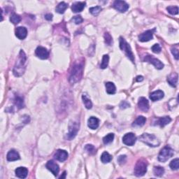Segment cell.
<instances>
[{
  "mask_svg": "<svg viewBox=\"0 0 179 179\" xmlns=\"http://www.w3.org/2000/svg\"><path fill=\"white\" fill-rule=\"evenodd\" d=\"M35 54L41 60H46L49 57V52L46 48L39 46L35 51Z\"/></svg>",
  "mask_w": 179,
  "mask_h": 179,
  "instance_id": "12",
  "label": "cell"
},
{
  "mask_svg": "<svg viewBox=\"0 0 179 179\" xmlns=\"http://www.w3.org/2000/svg\"><path fill=\"white\" fill-rule=\"evenodd\" d=\"M16 36L19 39H25L27 35V30L25 27H18L16 29Z\"/></svg>",
  "mask_w": 179,
  "mask_h": 179,
  "instance_id": "15",
  "label": "cell"
},
{
  "mask_svg": "<svg viewBox=\"0 0 179 179\" xmlns=\"http://www.w3.org/2000/svg\"><path fill=\"white\" fill-rule=\"evenodd\" d=\"M178 73H172L167 77V82L169 83V84L171 86L176 87L177 86V83H178Z\"/></svg>",
  "mask_w": 179,
  "mask_h": 179,
  "instance_id": "19",
  "label": "cell"
},
{
  "mask_svg": "<svg viewBox=\"0 0 179 179\" xmlns=\"http://www.w3.org/2000/svg\"><path fill=\"white\" fill-rule=\"evenodd\" d=\"M66 171H64V172L63 173V175H62V176H61L60 177V178H66Z\"/></svg>",
  "mask_w": 179,
  "mask_h": 179,
  "instance_id": "46",
  "label": "cell"
},
{
  "mask_svg": "<svg viewBox=\"0 0 179 179\" xmlns=\"http://www.w3.org/2000/svg\"><path fill=\"white\" fill-rule=\"evenodd\" d=\"M120 48H121L122 51H124L127 58L130 59L132 62H134V56L132 51V49H131L130 46L125 41V39H123V37L120 38Z\"/></svg>",
  "mask_w": 179,
  "mask_h": 179,
  "instance_id": "5",
  "label": "cell"
},
{
  "mask_svg": "<svg viewBox=\"0 0 179 179\" xmlns=\"http://www.w3.org/2000/svg\"><path fill=\"white\" fill-rule=\"evenodd\" d=\"M72 20L74 21V23L78 25V24H81V23H82L83 20V18L81 16H74V17L72 18Z\"/></svg>",
  "mask_w": 179,
  "mask_h": 179,
  "instance_id": "41",
  "label": "cell"
},
{
  "mask_svg": "<svg viewBox=\"0 0 179 179\" xmlns=\"http://www.w3.org/2000/svg\"><path fill=\"white\" fill-rule=\"evenodd\" d=\"M85 150L89 153L90 155H94L96 153V149L95 146L93 145H90V144L86 145V147H85Z\"/></svg>",
  "mask_w": 179,
  "mask_h": 179,
  "instance_id": "36",
  "label": "cell"
},
{
  "mask_svg": "<svg viewBox=\"0 0 179 179\" xmlns=\"http://www.w3.org/2000/svg\"><path fill=\"white\" fill-rule=\"evenodd\" d=\"M108 62H109V57H108V55H104V56H103L102 62H101L100 64L101 69H106L108 65Z\"/></svg>",
  "mask_w": 179,
  "mask_h": 179,
  "instance_id": "29",
  "label": "cell"
},
{
  "mask_svg": "<svg viewBox=\"0 0 179 179\" xmlns=\"http://www.w3.org/2000/svg\"><path fill=\"white\" fill-rule=\"evenodd\" d=\"M126 160H127L126 155H121L118 157V162H119L120 165H123V164H125V162H126Z\"/></svg>",
  "mask_w": 179,
  "mask_h": 179,
  "instance_id": "42",
  "label": "cell"
},
{
  "mask_svg": "<svg viewBox=\"0 0 179 179\" xmlns=\"http://www.w3.org/2000/svg\"><path fill=\"white\" fill-rule=\"evenodd\" d=\"M113 7L116 10L118 11L121 13H125L129 9V5L124 1L117 0V1H114Z\"/></svg>",
  "mask_w": 179,
  "mask_h": 179,
  "instance_id": "10",
  "label": "cell"
},
{
  "mask_svg": "<svg viewBox=\"0 0 179 179\" xmlns=\"http://www.w3.org/2000/svg\"><path fill=\"white\" fill-rule=\"evenodd\" d=\"M153 32L151 30H147L142 33L139 36V41L141 42H146L153 39Z\"/></svg>",
  "mask_w": 179,
  "mask_h": 179,
  "instance_id": "16",
  "label": "cell"
},
{
  "mask_svg": "<svg viewBox=\"0 0 179 179\" xmlns=\"http://www.w3.org/2000/svg\"><path fill=\"white\" fill-rule=\"evenodd\" d=\"M106 93L108 94V95H113V94L116 93V88L113 83L111 82H108L106 83Z\"/></svg>",
  "mask_w": 179,
  "mask_h": 179,
  "instance_id": "24",
  "label": "cell"
},
{
  "mask_svg": "<svg viewBox=\"0 0 179 179\" xmlns=\"http://www.w3.org/2000/svg\"><path fill=\"white\" fill-rule=\"evenodd\" d=\"M145 121H146V118L143 116H140L139 117L136 118V119L134 121V123H133L132 126L133 127H141L143 125H144L145 123Z\"/></svg>",
  "mask_w": 179,
  "mask_h": 179,
  "instance_id": "23",
  "label": "cell"
},
{
  "mask_svg": "<svg viewBox=\"0 0 179 179\" xmlns=\"http://www.w3.org/2000/svg\"><path fill=\"white\" fill-rule=\"evenodd\" d=\"M82 99H83V104L86 108L90 109V108L93 107V103H92L91 100L88 98V97L86 95V94H83V95H82Z\"/></svg>",
  "mask_w": 179,
  "mask_h": 179,
  "instance_id": "27",
  "label": "cell"
},
{
  "mask_svg": "<svg viewBox=\"0 0 179 179\" xmlns=\"http://www.w3.org/2000/svg\"><path fill=\"white\" fill-rule=\"evenodd\" d=\"M10 21L13 24H18L21 21V17L19 15H17L16 14H13L10 17Z\"/></svg>",
  "mask_w": 179,
  "mask_h": 179,
  "instance_id": "31",
  "label": "cell"
},
{
  "mask_svg": "<svg viewBox=\"0 0 179 179\" xmlns=\"http://www.w3.org/2000/svg\"><path fill=\"white\" fill-rule=\"evenodd\" d=\"M153 173L157 176H162L165 173V169L162 167H155L153 169Z\"/></svg>",
  "mask_w": 179,
  "mask_h": 179,
  "instance_id": "30",
  "label": "cell"
},
{
  "mask_svg": "<svg viewBox=\"0 0 179 179\" xmlns=\"http://www.w3.org/2000/svg\"><path fill=\"white\" fill-rule=\"evenodd\" d=\"M167 10L171 15H176L178 14V6H169L167 8Z\"/></svg>",
  "mask_w": 179,
  "mask_h": 179,
  "instance_id": "38",
  "label": "cell"
},
{
  "mask_svg": "<svg viewBox=\"0 0 179 179\" xmlns=\"http://www.w3.org/2000/svg\"><path fill=\"white\" fill-rule=\"evenodd\" d=\"M148 163L144 159L138 160L134 167V175L137 177L143 176L147 171Z\"/></svg>",
  "mask_w": 179,
  "mask_h": 179,
  "instance_id": "4",
  "label": "cell"
},
{
  "mask_svg": "<svg viewBox=\"0 0 179 179\" xmlns=\"http://www.w3.org/2000/svg\"><path fill=\"white\" fill-rule=\"evenodd\" d=\"M113 139L114 134H112V133H110V134H107L106 136H104V139H103V142H104V144H109V143L113 141Z\"/></svg>",
  "mask_w": 179,
  "mask_h": 179,
  "instance_id": "32",
  "label": "cell"
},
{
  "mask_svg": "<svg viewBox=\"0 0 179 179\" xmlns=\"http://www.w3.org/2000/svg\"><path fill=\"white\" fill-rule=\"evenodd\" d=\"M101 10H102V9H101V6H97L92 7V8H90L89 11H90V14H91L92 15H93V16H96L101 12Z\"/></svg>",
  "mask_w": 179,
  "mask_h": 179,
  "instance_id": "34",
  "label": "cell"
},
{
  "mask_svg": "<svg viewBox=\"0 0 179 179\" xmlns=\"http://www.w3.org/2000/svg\"><path fill=\"white\" fill-rule=\"evenodd\" d=\"M169 167L172 170H178L179 168V159L176 158L171 162Z\"/></svg>",
  "mask_w": 179,
  "mask_h": 179,
  "instance_id": "33",
  "label": "cell"
},
{
  "mask_svg": "<svg viewBox=\"0 0 179 179\" xmlns=\"http://www.w3.org/2000/svg\"><path fill=\"white\" fill-rule=\"evenodd\" d=\"M104 39H105V43H106L107 45L111 46V45L112 42H113V40H112V36L109 33L106 32L104 34Z\"/></svg>",
  "mask_w": 179,
  "mask_h": 179,
  "instance_id": "37",
  "label": "cell"
},
{
  "mask_svg": "<svg viewBox=\"0 0 179 179\" xmlns=\"http://www.w3.org/2000/svg\"><path fill=\"white\" fill-rule=\"evenodd\" d=\"M111 160H112V156L109 153L107 152H104L102 153V155H101V160L103 163L104 164L108 163V162L111 161Z\"/></svg>",
  "mask_w": 179,
  "mask_h": 179,
  "instance_id": "28",
  "label": "cell"
},
{
  "mask_svg": "<svg viewBox=\"0 0 179 179\" xmlns=\"http://www.w3.org/2000/svg\"><path fill=\"white\" fill-rule=\"evenodd\" d=\"M46 167V168L49 171H51V172H52L54 176H58L59 171H60V167H59L58 165L56 162H55L53 160H50V161L47 162Z\"/></svg>",
  "mask_w": 179,
  "mask_h": 179,
  "instance_id": "11",
  "label": "cell"
},
{
  "mask_svg": "<svg viewBox=\"0 0 179 179\" xmlns=\"http://www.w3.org/2000/svg\"><path fill=\"white\" fill-rule=\"evenodd\" d=\"M88 125L92 130H96L99 125V120L95 117H90L88 120Z\"/></svg>",
  "mask_w": 179,
  "mask_h": 179,
  "instance_id": "22",
  "label": "cell"
},
{
  "mask_svg": "<svg viewBox=\"0 0 179 179\" xmlns=\"http://www.w3.org/2000/svg\"><path fill=\"white\" fill-rule=\"evenodd\" d=\"M143 60H144L145 62H149V63L153 64V65L155 66L156 69H163L164 67V64L162 63L161 61L158 60V59L154 58V57H153L152 55H148L147 56L145 57Z\"/></svg>",
  "mask_w": 179,
  "mask_h": 179,
  "instance_id": "8",
  "label": "cell"
},
{
  "mask_svg": "<svg viewBox=\"0 0 179 179\" xmlns=\"http://www.w3.org/2000/svg\"><path fill=\"white\" fill-rule=\"evenodd\" d=\"M120 106H121V108H126L130 107V104H129L127 102H126V101H123V102L121 104V105H120Z\"/></svg>",
  "mask_w": 179,
  "mask_h": 179,
  "instance_id": "43",
  "label": "cell"
},
{
  "mask_svg": "<svg viewBox=\"0 0 179 179\" xmlns=\"http://www.w3.org/2000/svg\"><path fill=\"white\" fill-rule=\"evenodd\" d=\"M139 140L150 147H158L160 144L159 139L153 134L145 133L139 136Z\"/></svg>",
  "mask_w": 179,
  "mask_h": 179,
  "instance_id": "3",
  "label": "cell"
},
{
  "mask_svg": "<svg viewBox=\"0 0 179 179\" xmlns=\"http://www.w3.org/2000/svg\"><path fill=\"white\" fill-rule=\"evenodd\" d=\"M173 153L174 152H173V149L167 145V146L164 147L160 152L159 155H158V160L161 162H167L169 158H171L173 155Z\"/></svg>",
  "mask_w": 179,
  "mask_h": 179,
  "instance_id": "6",
  "label": "cell"
},
{
  "mask_svg": "<svg viewBox=\"0 0 179 179\" xmlns=\"http://www.w3.org/2000/svg\"><path fill=\"white\" fill-rule=\"evenodd\" d=\"M136 141V137L135 134H133V133H127V134H125V136L123 137V143L127 145H134L135 142Z\"/></svg>",
  "mask_w": 179,
  "mask_h": 179,
  "instance_id": "9",
  "label": "cell"
},
{
  "mask_svg": "<svg viewBox=\"0 0 179 179\" xmlns=\"http://www.w3.org/2000/svg\"><path fill=\"white\" fill-rule=\"evenodd\" d=\"M15 104H16V106L18 108H22L24 107V103H23V99L21 97H16L15 99Z\"/></svg>",
  "mask_w": 179,
  "mask_h": 179,
  "instance_id": "35",
  "label": "cell"
},
{
  "mask_svg": "<svg viewBox=\"0 0 179 179\" xmlns=\"http://www.w3.org/2000/svg\"><path fill=\"white\" fill-rule=\"evenodd\" d=\"M15 172H16V176L20 178H25L28 174V170H27V168L23 167H18L15 171Z\"/></svg>",
  "mask_w": 179,
  "mask_h": 179,
  "instance_id": "17",
  "label": "cell"
},
{
  "mask_svg": "<svg viewBox=\"0 0 179 179\" xmlns=\"http://www.w3.org/2000/svg\"><path fill=\"white\" fill-rule=\"evenodd\" d=\"M79 130V124L78 123L73 122L70 123L69 126V133L66 135V138L69 140H71L76 136Z\"/></svg>",
  "mask_w": 179,
  "mask_h": 179,
  "instance_id": "7",
  "label": "cell"
},
{
  "mask_svg": "<svg viewBox=\"0 0 179 179\" xmlns=\"http://www.w3.org/2000/svg\"><path fill=\"white\" fill-rule=\"evenodd\" d=\"M151 49H152V51L154 53H160L161 52V47H160L159 44H155V45H153L152 48H151Z\"/></svg>",
  "mask_w": 179,
  "mask_h": 179,
  "instance_id": "40",
  "label": "cell"
},
{
  "mask_svg": "<svg viewBox=\"0 0 179 179\" xmlns=\"http://www.w3.org/2000/svg\"><path fill=\"white\" fill-rule=\"evenodd\" d=\"M86 6V3L81 2V1H77V2L73 3L71 6V10L74 13L81 12L83 10Z\"/></svg>",
  "mask_w": 179,
  "mask_h": 179,
  "instance_id": "21",
  "label": "cell"
},
{
  "mask_svg": "<svg viewBox=\"0 0 179 179\" xmlns=\"http://www.w3.org/2000/svg\"><path fill=\"white\" fill-rule=\"evenodd\" d=\"M138 106L142 111L147 112L149 109L148 101L145 97H140L139 102H138Z\"/></svg>",
  "mask_w": 179,
  "mask_h": 179,
  "instance_id": "14",
  "label": "cell"
},
{
  "mask_svg": "<svg viewBox=\"0 0 179 179\" xmlns=\"http://www.w3.org/2000/svg\"><path fill=\"white\" fill-rule=\"evenodd\" d=\"M6 158L8 161L14 162L20 160V155L18 154L17 151H16L15 150H11L8 153V154H7Z\"/></svg>",
  "mask_w": 179,
  "mask_h": 179,
  "instance_id": "20",
  "label": "cell"
},
{
  "mask_svg": "<svg viewBox=\"0 0 179 179\" xmlns=\"http://www.w3.org/2000/svg\"><path fill=\"white\" fill-rule=\"evenodd\" d=\"M171 121V119L169 116H165V117L161 118H160L159 120H158V124L159 125L160 127H165V125H167L169 124V123H170Z\"/></svg>",
  "mask_w": 179,
  "mask_h": 179,
  "instance_id": "26",
  "label": "cell"
},
{
  "mask_svg": "<svg viewBox=\"0 0 179 179\" xmlns=\"http://www.w3.org/2000/svg\"><path fill=\"white\" fill-rule=\"evenodd\" d=\"M171 53H172V54L173 55V56H174V58H176V60H178L179 53H178V46H173L172 48H171Z\"/></svg>",
  "mask_w": 179,
  "mask_h": 179,
  "instance_id": "39",
  "label": "cell"
},
{
  "mask_svg": "<svg viewBox=\"0 0 179 179\" xmlns=\"http://www.w3.org/2000/svg\"><path fill=\"white\" fill-rule=\"evenodd\" d=\"M45 18L47 20H51L53 19V15L51 14H48L45 15Z\"/></svg>",
  "mask_w": 179,
  "mask_h": 179,
  "instance_id": "44",
  "label": "cell"
},
{
  "mask_svg": "<svg viewBox=\"0 0 179 179\" xmlns=\"http://www.w3.org/2000/svg\"><path fill=\"white\" fill-rule=\"evenodd\" d=\"M26 61L27 57L26 55L23 50L20 51L19 55H18V58L16 61V64H15L14 70H13V73L16 76L19 77L23 75L24 72L25 71V66H26Z\"/></svg>",
  "mask_w": 179,
  "mask_h": 179,
  "instance_id": "1",
  "label": "cell"
},
{
  "mask_svg": "<svg viewBox=\"0 0 179 179\" xmlns=\"http://www.w3.org/2000/svg\"><path fill=\"white\" fill-rule=\"evenodd\" d=\"M68 8V4L65 2H64V1H62V2H60L59 4L57 6L56 9H55V11H56V12H58V14H64V11H66V9Z\"/></svg>",
  "mask_w": 179,
  "mask_h": 179,
  "instance_id": "25",
  "label": "cell"
},
{
  "mask_svg": "<svg viewBox=\"0 0 179 179\" xmlns=\"http://www.w3.org/2000/svg\"><path fill=\"white\" fill-rule=\"evenodd\" d=\"M83 73V66L82 64H76L71 69L69 81L71 84H74L78 82L82 78Z\"/></svg>",
  "mask_w": 179,
  "mask_h": 179,
  "instance_id": "2",
  "label": "cell"
},
{
  "mask_svg": "<svg viewBox=\"0 0 179 179\" xmlns=\"http://www.w3.org/2000/svg\"><path fill=\"white\" fill-rule=\"evenodd\" d=\"M165 96V93L162 90H156L150 95V99L153 101H156L162 99Z\"/></svg>",
  "mask_w": 179,
  "mask_h": 179,
  "instance_id": "18",
  "label": "cell"
},
{
  "mask_svg": "<svg viewBox=\"0 0 179 179\" xmlns=\"http://www.w3.org/2000/svg\"><path fill=\"white\" fill-rule=\"evenodd\" d=\"M143 80V77L141 76H139L136 77V81H138V82H140V81H142Z\"/></svg>",
  "mask_w": 179,
  "mask_h": 179,
  "instance_id": "45",
  "label": "cell"
},
{
  "mask_svg": "<svg viewBox=\"0 0 179 179\" xmlns=\"http://www.w3.org/2000/svg\"><path fill=\"white\" fill-rule=\"evenodd\" d=\"M54 158L58 161L61 162H64L65 160L67 159L68 158V153L66 150H58L56 151V153H55Z\"/></svg>",
  "mask_w": 179,
  "mask_h": 179,
  "instance_id": "13",
  "label": "cell"
}]
</instances>
